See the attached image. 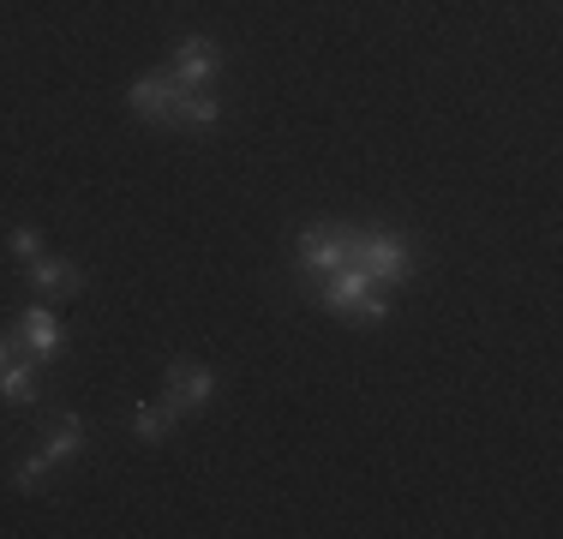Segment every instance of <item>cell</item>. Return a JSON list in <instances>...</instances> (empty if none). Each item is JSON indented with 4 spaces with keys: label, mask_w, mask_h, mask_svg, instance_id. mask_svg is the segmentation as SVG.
<instances>
[{
    "label": "cell",
    "mask_w": 563,
    "mask_h": 539,
    "mask_svg": "<svg viewBox=\"0 0 563 539\" xmlns=\"http://www.w3.org/2000/svg\"><path fill=\"white\" fill-rule=\"evenodd\" d=\"M347 264H360L378 288H396V282H408L413 252H408V240H401V234H354Z\"/></svg>",
    "instance_id": "6da1fadb"
},
{
    "label": "cell",
    "mask_w": 563,
    "mask_h": 539,
    "mask_svg": "<svg viewBox=\"0 0 563 539\" xmlns=\"http://www.w3.org/2000/svg\"><path fill=\"white\" fill-rule=\"evenodd\" d=\"M347 252H354V228H330V222H312L300 234V264L312 270V276H330V270L347 264Z\"/></svg>",
    "instance_id": "7a4b0ae2"
},
{
    "label": "cell",
    "mask_w": 563,
    "mask_h": 539,
    "mask_svg": "<svg viewBox=\"0 0 563 539\" xmlns=\"http://www.w3.org/2000/svg\"><path fill=\"white\" fill-rule=\"evenodd\" d=\"M210 389H217L210 366H198V360H174V366H168V396H163V408L174 414V420H180V414L205 408Z\"/></svg>",
    "instance_id": "3957f363"
},
{
    "label": "cell",
    "mask_w": 563,
    "mask_h": 539,
    "mask_svg": "<svg viewBox=\"0 0 563 539\" xmlns=\"http://www.w3.org/2000/svg\"><path fill=\"white\" fill-rule=\"evenodd\" d=\"M217 43L210 36H186L180 48H174V85L180 90H210L217 85Z\"/></svg>",
    "instance_id": "277c9868"
},
{
    "label": "cell",
    "mask_w": 563,
    "mask_h": 539,
    "mask_svg": "<svg viewBox=\"0 0 563 539\" xmlns=\"http://www.w3.org/2000/svg\"><path fill=\"white\" fill-rule=\"evenodd\" d=\"M126 102H132V114L174 127V102H180V85H174V73H144L139 85L126 90Z\"/></svg>",
    "instance_id": "5b68a950"
},
{
    "label": "cell",
    "mask_w": 563,
    "mask_h": 539,
    "mask_svg": "<svg viewBox=\"0 0 563 539\" xmlns=\"http://www.w3.org/2000/svg\"><path fill=\"white\" fill-rule=\"evenodd\" d=\"M19 336H24V354L31 360H55L66 348V330H60V318L48 312V306H31L24 323H19Z\"/></svg>",
    "instance_id": "8992f818"
},
{
    "label": "cell",
    "mask_w": 563,
    "mask_h": 539,
    "mask_svg": "<svg viewBox=\"0 0 563 539\" xmlns=\"http://www.w3.org/2000/svg\"><path fill=\"white\" fill-rule=\"evenodd\" d=\"M366 288H378V282H372L360 264H342V270H330V276H324V288H318V306H330V312H347V306H354Z\"/></svg>",
    "instance_id": "52a82bcc"
},
{
    "label": "cell",
    "mask_w": 563,
    "mask_h": 539,
    "mask_svg": "<svg viewBox=\"0 0 563 539\" xmlns=\"http://www.w3.org/2000/svg\"><path fill=\"white\" fill-rule=\"evenodd\" d=\"M78 443H85V420H78V414H60V420H55V431L43 438V450H36L31 462H43L48 474H55V468L66 462V455H78Z\"/></svg>",
    "instance_id": "ba28073f"
},
{
    "label": "cell",
    "mask_w": 563,
    "mask_h": 539,
    "mask_svg": "<svg viewBox=\"0 0 563 539\" xmlns=\"http://www.w3.org/2000/svg\"><path fill=\"white\" fill-rule=\"evenodd\" d=\"M31 282H36V294H43V300H73V294L85 288V276H78L73 264H60V258H36L31 264Z\"/></svg>",
    "instance_id": "9c48e42d"
},
{
    "label": "cell",
    "mask_w": 563,
    "mask_h": 539,
    "mask_svg": "<svg viewBox=\"0 0 563 539\" xmlns=\"http://www.w3.org/2000/svg\"><path fill=\"white\" fill-rule=\"evenodd\" d=\"M0 402H12V408H24V402H36V366H0Z\"/></svg>",
    "instance_id": "30bf717a"
},
{
    "label": "cell",
    "mask_w": 563,
    "mask_h": 539,
    "mask_svg": "<svg viewBox=\"0 0 563 539\" xmlns=\"http://www.w3.org/2000/svg\"><path fill=\"white\" fill-rule=\"evenodd\" d=\"M210 120H217V97H210V90H180L174 127H210Z\"/></svg>",
    "instance_id": "8fae6325"
},
{
    "label": "cell",
    "mask_w": 563,
    "mask_h": 539,
    "mask_svg": "<svg viewBox=\"0 0 563 539\" xmlns=\"http://www.w3.org/2000/svg\"><path fill=\"white\" fill-rule=\"evenodd\" d=\"M168 426H174V414H168V408H139V414H132V431H139L144 443H163V438H168Z\"/></svg>",
    "instance_id": "7c38bea8"
},
{
    "label": "cell",
    "mask_w": 563,
    "mask_h": 539,
    "mask_svg": "<svg viewBox=\"0 0 563 539\" xmlns=\"http://www.w3.org/2000/svg\"><path fill=\"white\" fill-rule=\"evenodd\" d=\"M347 318H354V323H384V318H390V300H384L378 288H366L354 306H347Z\"/></svg>",
    "instance_id": "4fadbf2b"
},
{
    "label": "cell",
    "mask_w": 563,
    "mask_h": 539,
    "mask_svg": "<svg viewBox=\"0 0 563 539\" xmlns=\"http://www.w3.org/2000/svg\"><path fill=\"white\" fill-rule=\"evenodd\" d=\"M12 252H19V258H43V234H36V228H12Z\"/></svg>",
    "instance_id": "5bb4252c"
},
{
    "label": "cell",
    "mask_w": 563,
    "mask_h": 539,
    "mask_svg": "<svg viewBox=\"0 0 563 539\" xmlns=\"http://www.w3.org/2000/svg\"><path fill=\"white\" fill-rule=\"evenodd\" d=\"M12 485H19V492H31V497H36V492H43V485H48V468H43V462H24L19 474H12Z\"/></svg>",
    "instance_id": "9a60e30c"
},
{
    "label": "cell",
    "mask_w": 563,
    "mask_h": 539,
    "mask_svg": "<svg viewBox=\"0 0 563 539\" xmlns=\"http://www.w3.org/2000/svg\"><path fill=\"white\" fill-rule=\"evenodd\" d=\"M0 366H7V342H0Z\"/></svg>",
    "instance_id": "2e32d148"
}]
</instances>
